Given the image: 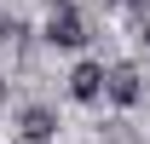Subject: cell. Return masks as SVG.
I'll return each instance as SVG.
<instances>
[{
	"instance_id": "obj_6",
	"label": "cell",
	"mask_w": 150,
	"mask_h": 144,
	"mask_svg": "<svg viewBox=\"0 0 150 144\" xmlns=\"http://www.w3.org/2000/svg\"><path fill=\"white\" fill-rule=\"evenodd\" d=\"M0 104H6V81H0Z\"/></svg>"
},
{
	"instance_id": "obj_2",
	"label": "cell",
	"mask_w": 150,
	"mask_h": 144,
	"mask_svg": "<svg viewBox=\"0 0 150 144\" xmlns=\"http://www.w3.org/2000/svg\"><path fill=\"white\" fill-rule=\"evenodd\" d=\"M104 92H110L115 104H139V92H144V81H139V69H133V64H115V69L104 75Z\"/></svg>"
},
{
	"instance_id": "obj_3",
	"label": "cell",
	"mask_w": 150,
	"mask_h": 144,
	"mask_svg": "<svg viewBox=\"0 0 150 144\" xmlns=\"http://www.w3.org/2000/svg\"><path fill=\"white\" fill-rule=\"evenodd\" d=\"M69 92L81 98V104H93L98 92H104V69H98V64H75V75H69Z\"/></svg>"
},
{
	"instance_id": "obj_1",
	"label": "cell",
	"mask_w": 150,
	"mask_h": 144,
	"mask_svg": "<svg viewBox=\"0 0 150 144\" xmlns=\"http://www.w3.org/2000/svg\"><path fill=\"white\" fill-rule=\"evenodd\" d=\"M46 40H52V46H81V40H87V23H81V12H69V6H64V12H52V23H46Z\"/></svg>"
},
{
	"instance_id": "obj_4",
	"label": "cell",
	"mask_w": 150,
	"mask_h": 144,
	"mask_svg": "<svg viewBox=\"0 0 150 144\" xmlns=\"http://www.w3.org/2000/svg\"><path fill=\"white\" fill-rule=\"evenodd\" d=\"M52 133H58V115H52L46 104H35V109H23V138H29V144H46Z\"/></svg>"
},
{
	"instance_id": "obj_5",
	"label": "cell",
	"mask_w": 150,
	"mask_h": 144,
	"mask_svg": "<svg viewBox=\"0 0 150 144\" xmlns=\"http://www.w3.org/2000/svg\"><path fill=\"white\" fill-rule=\"evenodd\" d=\"M64 6H69V0H52V12H64Z\"/></svg>"
}]
</instances>
